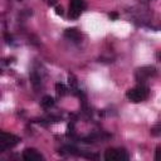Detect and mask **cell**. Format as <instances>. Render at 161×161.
I'll list each match as a JSON object with an SVG mask.
<instances>
[{"label":"cell","mask_w":161,"mask_h":161,"mask_svg":"<svg viewBox=\"0 0 161 161\" xmlns=\"http://www.w3.org/2000/svg\"><path fill=\"white\" fill-rule=\"evenodd\" d=\"M156 75V68L152 65H145L141 68H137L135 72V79L140 83H143L146 79Z\"/></svg>","instance_id":"cell-3"},{"label":"cell","mask_w":161,"mask_h":161,"mask_svg":"<svg viewBox=\"0 0 161 161\" xmlns=\"http://www.w3.org/2000/svg\"><path fill=\"white\" fill-rule=\"evenodd\" d=\"M55 91L58 96H65L67 94V87L63 83H57L55 84Z\"/></svg>","instance_id":"cell-10"},{"label":"cell","mask_w":161,"mask_h":161,"mask_svg":"<svg viewBox=\"0 0 161 161\" xmlns=\"http://www.w3.org/2000/svg\"><path fill=\"white\" fill-rule=\"evenodd\" d=\"M84 1L83 0H70L69 3V18L77 19L82 11L84 10Z\"/></svg>","instance_id":"cell-5"},{"label":"cell","mask_w":161,"mask_h":161,"mask_svg":"<svg viewBox=\"0 0 161 161\" xmlns=\"http://www.w3.org/2000/svg\"><path fill=\"white\" fill-rule=\"evenodd\" d=\"M150 133H151L152 136H160V135H161V121L157 122L156 125H153V126L151 127Z\"/></svg>","instance_id":"cell-9"},{"label":"cell","mask_w":161,"mask_h":161,"mask_svg":"<svg viewBox=\"0 0 161 161\" xmlns=\"http://www.w3.org/2000/svg\"><path fill=\"white\" fill-rule=\"evenodd\" d=\"M57 1H58V0H47V3H48V5H50V6H53V5H55V4H57Z\"/></svg>","instance_id":"cell-16"},{"label":"cell","mask_w":161,"mask_h":161,"mask_svg":"<svg viewBox=\"0 0 161 161\" xmlns=\"http://www.w3.org/2000/svg\"><path fill=\"white\" fill-rule=\"evenodd\" d=\"M156 57H157V59H158V60L161 62V52H158V53L156 54Z\"/></svg>","instance_id":"cell-17"},{"label":"cell","mask_w":161,"mask_h":161,"mask_svg":"<svg viewBox=\"0 0 161 161\" xmlns=\"http://www.w3.org/2000/svg\"><path fill=\"white\" fill-rule=\"evenodd\" d=\"M108 16H109V19H111V20H116V19L118 18V14H117V13H109V15H108Z\"/></svg>","instance_id":"cell-15"},{"label":"cell","mask_w":161,"mask_h":161,"mask_svg":"<svg viewBox=\"0 0 161 161\" xmlns=\"http://www.w3.org/2000/svg\"><path fill=\"white\" fill-rule=\"evenodd\" d=\"M23 158L25 161H43L44 157L35 148H25L23 151Z\"/></svg>","instance_id":"cell-6"},{"label":"cell","mask_w":161,"mask_h":161,"mask_svg":"<svg viewBox=\"0 0 161 161\" xmlns=\"http://www.w3.org/2000/svg\"><path fill=\"white\" fill-rule=\"evenodd\" d=\"M155 160H156V161H161V146H157V147H156Z\"/></svg>","instance_id":"cell-13"},{"label":"cell","mask_w":161,"mask_h":161,"mask_svg":"<svg viewBox=\"0 0 161 161\" xmlns=\"http://www.w3.org/2000/svg\"><path fill=\"white\" fill-rule=\"evenodd\" d=\"M64 36L68 38L69 40L74 42V43H78L80 40V34H79V31L75 28H68V29H65Z\"/></svg>","instance_id":"cell-7"},{"label":"cell","mask_w":161,"mask_h":161,"mask_svg":"<svg viewBox=\"0 0 161 161\" xmlns=\"http://www.w3.org/2000/svg\"><path fill=\"white\" fill-rule=\"evenodd\" d=\"M148 93H150L148 87H146V86H143V84L141 83V84H138V86H136V87H133V88H130V89L126 92V97H127L131 102L138 103V102L145 101V99L148 97Z\"/></svg>","instance_id":"cell-1"},{"label":"cell","mask_w":161,"mask_h":161,"mask_svg":"<svg viewBox=\"0 0 161 161\" xmlns=\"http://www.w3.org/2000/svg\"><path fill=\"white\" fill-rule=\"evenodd\" d=\"M107 161H126L128 160V153L125 148H108L104 153Z\"/></svg>","instance_id":"cell-4"},{"label":"cell","mask_w":161,"mask_h":161,"mask_svg":"<svg viewBox=\"0 0 161 161\" xmlns=\"http://www.w3.org/2000/svg\"><path fill=\"white\" fill-rule=\"evenodd\" d=\"M42 106L44 108H50L54 106V98L52 96H44L42 98Z\"/></svg>","instance_id":"cell-8"},{"label":"cell","mask_w":161,"mask_h":161,"mask_svg":"<svg viewBox=\"0 0 161 161\" xmlns=\"http://www.w3.org/2000/svg\"><path fill=\"white\" fill-rule=\"evenodd\" d=\"M55 14H57V15H60V16L64 14V11H63V8H62L60 5H57V6H55Z\"/></svg>","instance_id":"cell-14"},{"label":"cell","mask_w":161,"mask_h":161,"mask_svg":"<svg viewBox=\"0 0 161 161\" xmlns=\"http://www.w3.org/2000/svg\"><path fill=\"white\" fill-rule=\"evenodd\" d=\"M19 142H20V137H18L13 133H8L4 131L0 133V151L1 152L16 146Z\"/></svg>","instance_id":"cell-2"},{"label":"cell","mask_w":161,"mask_h":161,"mask_svg":"<svg viewBox=\"0 0 161 161\" xmlns=\"http://www.w3.org/2000/svg\"><path fill=\"white\" fill-rule=\"evenodd\" d=\"M68 83H69V86H70L72 89L77 91V79H75V77L73 74H69L68 75Z\"/></svg>","instance_id":"cell-11"},{"label":"cell","mask_w":161,"mask_h":161,"mask_svg":"<svg viewBox=\"0 0 161 161\" xmlns=\"http://www.w3.org/2000/svg\"><path fill=\"white\" fill-rule=\"evenodd\" d=\"M30 80H31V83H33L34 86H36V84L40 83V77H39L36 73H31V74H30Z\"/></svg>","instance_id":"cell-12"}]
</instances>
